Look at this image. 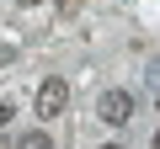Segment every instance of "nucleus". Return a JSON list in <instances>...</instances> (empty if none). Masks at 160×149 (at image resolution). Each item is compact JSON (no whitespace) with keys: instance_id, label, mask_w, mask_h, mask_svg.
<instances>
[{"instance_id":"obj_7","label":"nucleus","mask_w":160,"mask_h":149,"mask_svg":"<svg viewBox=\"0 0 160 149\" xmlns=\"http://www.w3.org/2000/svg\"><path fill=\"white\" fill-rule=\"evenodd\" d=\"M102 149H123V144H102Z\"/></svg>"},{"instance_id":"obj_4","label":"nucleus","mask_w":160,"mask_h":149,"mask_svg":"<svg viewBox=\"0 0 160 149\" xmlns=\"http://www.w3.org/2000/svg\"><path fill=\"white\" fill-rule=\"evenodd\" d=\"M6 123H11V107H6V101H0V128H6Z\"/></svg>"},{"instance_id":"obj_9","label":"nucleus","mask_w":160,"mask_h":149,"mask_svg":"<svg viewBox=\"0 0 160 149\" xmlns=\"http://www.w3.org/2000/svg\"><path fill=\"white\" fill-rule=\"evenodd\" d=\"M155 149H160V133H155Z\"/></svg>"},{"instance_id":"obj_8","label":"nucleus","mask_w":160,"mask_h":149,"mask_svg":"<svg viewBox=\"0 0 160 149\" xmlns=\"http://www.w3.org/2000/svg\"><path fill=\"white\" fill-rule=\"evenodd\" d=\"M0 149H6V133H0Z\"/></svg>"},{"instance_id":"obj_2","label":"nucleus","mask_w":160,"mask_h":149,"mask_svg":"<svg viewBox=\"0 0 160 149\" xmlns=\"http://www.w3.org/2000/svg\"><path fill=\"white\" fill-rule=\"evenodd\" d=\"M96 112H102V123H112V128H123V123L133 117V96H128V91H107V96L96 101Z\"/></svg>"},{"instance_id":"obj_5","label":"nucleus","mask_w":160,"mask_h":149,"mask_svg":"<svg viewBox=\"0 0 160 149\" xmlns=\"http://www.w3.org/2000/svg\"><path fill=\"white\" fill-rule=\"evenodd\" d=\"M75 6H80V0H59V11H75Z\"/></svg>"},{"instance_id":"obj_1","label":"nucleus","mask_w":160,"mask_h":149,"mask_svg":"<svg viewBox=\"0 0 160 149\" xmlns=\"http://www.w3.org/2000/svg\"><path fill=\"white\" fill-rule=\"evenodd\" d=\"M64 107H69V85L59 80V74H53V80H43V85H38V117H43V123H53Z\"/></svg>"},{"instance_id":"obj_6","label":"nucleus","mask_w":160,"mask_h":149,"mask_svg":"<svg viewBox=\"0 0 160 149\" xmlns=\"http://www.w3.org/2000/svg\"><path fill=\"white\" fill-rule=\"evenodd\" d=\"M22 6H43V0H22Z\"/></svg>"},{"instance_id":"obj_3","label":"nucleus","mask_w":160,"mask_h":149,"mask_svg":"<svg viewBox=\"0 0 160 149\" xmlns=\"http://www.w3.org/2000/svg\"><path fill=\"white\" fill-rule=\"evenodd\" d=\"M16 149H53V138H48V133H22Z\"/></svg>"}]
</instances>
